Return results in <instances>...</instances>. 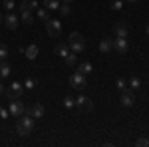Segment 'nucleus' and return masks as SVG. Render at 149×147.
Wrapping results in <instances>:
<instances>
[{"label": "nucleus", "mask_w": 149, "mask_h": 147, "mask_svg": "<svg viewBox=\"0 0 149 147\" xmlns=\"http://www.w3.org/2000/svg\"><path fill=\"white\" fill-rule=\"evenodd\" d=\"M121 105H123V107H133V105H135L133 90H123L121 91Z\"/></svg>", "instance_id": "obj_9"}, {"label": "nucleus", "mask_w": 149, "mask_h": 147, "mask_svg": "<svg viewBox=\"0 0 149 147\" xmlns=\"http://www.w3.org/2000/svg\"><path fill=\"white\" fill-rule=\"evenodd\" d=\"M127 38H115L113 40V50L117 52V54H125L127 52Z\"/></svg>", "instance_id": "obj_12"}, {"label": "nucleus", "mask_w": 149, "mask_h": 147, "mask_svg": "<svg viewBox=\"0 0 149 147\" xmlns=\"http://www.w3.org/2000/svg\"><path fill=\"white\" fill-rule=\"evenodd\" d=\"M115 88H117L119 91L127 90V79H125V78H117V82H115Z\"/></svg>", "instance_id": "obj_24"}, {"label": "nucleus", "mask_w": 149, "mask_h": 147, "mask_svg": "<svg viewBox=\"0 0 149 147\" xmlns=\"http://www.w3.org/2000/svg\"><path fill=\"white\" fill-rule=\"evenodd\" d=\"M32 131H34V117L28 115V113H22L20 119H18V123H16V133L26 137V135H30Z\"/></svg>", "instance_id": "obj_1"}, {"label": "nucleus", "mask_w": 149, "mask_h": 147, "mask_svg": "<svg viewBox=\"0 0 149 147\" xmlns=\"http://www.w3.org/2000/svg\"><path fill=\"white\" fill-rule=\"evenodd\" d=\"M4 24H6V28H8V30H16V28H18V24H20V20H18V16H16L14 12H8V14L4 16Z\"/></svg>", "instance_id": "obj_10"}, {"label": "nucleus", "mask_w": 149, "mask_h": 147, "mask_svg": "<svg viewBox=\"0 0 149 147\" xmlns=\"http://www.w3.org/2000/svg\"><path fill=\"white\" fill-rule=\"evenodd\" d=\"M36 86H38V79L36 78H28L24 82V90H34Z\"/></svg>", "instance_id": "obj_23"}, {"label": "nucleus", "mask_w": 149, "mask_h": 147, "mask_svg": "<svg viewBox=\"0 0 149 147\" xmlns=\"http://www.w3.org/2000/svg\"><path fill=\"white\" fill-rule=\"evenodd\" d=\"M64 62H66V66H68V68H74V66H78V56H76L74 52H70L68 56L64 58Z\"/></svg>", "instance_id": "obj_19"}, {"label": "nucleus", "mask_w": 149, "mask_h": 147, "mask_svg": "<svg viewBox=\"0 0 149 147\" xmlns=\"http://www.w3.org/2000/svg\"><path fill=\"white\" fill-rule=\"evenodd\" d=\"M2 22H4V18H2V14H0V24H2Z\"/></svg>", "instance_id": "obj_36"}, {"label": "nucleus", "mask_w": 149, "mask_h": 147, "mask_svg": "<svg viewBox=\"0 0 149 147\" xmlns=\"http://www.w3.org/2000/svg\"><path fill=\"white\" fill-rule=\"evenodd\" d=\"M8 100H20L24 95V84L20 82H12L10 86H6V93H4Z\"/></svg>", "instance_id": "obj_3"}, {"label": "nucleus", "mask_w": 149, "mask_h": 147, "mask_svg": "<svg viewBox=\"0 0 149 147\" xmlns=\"http://www.w3.org/2000/svg\"><path fill=\"white\" fill-rule=\"evenodd\" d=\"M111 50H113V40L107 38V36L102 38V42H100V52H102V54H109Z\"/></svg>", "instance_id": "obj_13"}, {"label": "nucleus", "mask_w": 149, "mask_h": 147, "mask_svg": "<svg viewBox=\"0 0 149 147\" xmlns=\"http://www.w3.org/2000/svg\"><path fill=\"white\" fill-rule=\"evenodd\" d=\"M127 2H131V4H135V2H139V0H127Z\"/></svg>", "instance_id": "obj_35"}, {"label": "nucleus", "mask_w": 149, "mask_h": 147, "mask_svg": "<svg viewBox=\"0 0 149 147\" xmlns=\"http://www.w3.org/2000/svg\"><path fill=\"white\" fill-rule=\"evenodd\" d=\"M60 0H44V8H48V10H58L60 8Z\"/></svg>", "instance_id": "obj_21"}, {"label": "nucleus", "mask_w": 149, "mask_h": 147, "mask_svg": "<svg viewBox=\"0 0 149 147\" xmlns=\"http://www.w3.org/2000/svg\"><path fill=\"white\" fill-rule=\"evenodd\" d=\"M76 107H80L84 111H92L93 109V102L90 98H86V95H78L76 98Z\"/></svg>", "instance_id": "obj_8"}, {"label": "nucleus", "mask_w": 149, "mask_h": 147, "mask_svg": "<svg viewBox=\"0 0 149 147\" xmlns=\"http://www.w3.org/2000/svg\"><path fill=\"white\" fill-rule=\"evenodd\" d=\"M113 32H115V38H127V34H129L127 22H117L113 26Z\"/></svg>", "instance_id": "obj_11"}, {"label": "nucleus", "mask_w": 149, "mask_h": 147, "mask_svg": "<svg viewBox=\"0 0 149 147\" xmlns=\"http://www.w3.org/2000/svg\"><path fill=\"white\" fill-rule=\"evenodd\" d=\"M123 8V0H113L111 2V10H121Z\"/></svg>", "instance_id": "obj_30"}, {"label": "nucleus", "mask_w": 149, "mask_h": 147, "mask_svg": "<svg viewBox=\"0 0 149 147\" xmlns=\"http://www.w3.org/2000/svg\"><path fill=\"white\" fill-rule=\"evenodd\" d=\"M24 103L20 102V100H10V105H8V111H10V115H14V117H20L24 113Z\"/></svg>", "instance_id": "obj_7"}, {"label": "nucleus", "mask_w": 149, "mask_h": 147, "mask_svg": "<svg viewBox=\"0 0 149 147\" xmlns=\"http://www.w3.org/2000/svg\"><path fill=\"white\" fill-rule=\"evenodd\" d=\"M8 58V48L6 44H0V60H6Z\"/></svg>", "instance_id": "obj_29"}, {"label": "nucleus", "mask_w": 149, "mask_h": 147, "mask_svg": "<svg viewBox=\"0 0 149 147\" xmlns=\"http://www.w3.org/2000/svg\"><path fill=\"white\" fill-rule=\"evenodd\" d=\"M62 2H66V4H72V2H74V0H62Z\"/></svg>", "instance_id": "obj_34"}, {"label": "nucleus", "mask_w": 149, "mask_h": 147, "mask_svg": "<svg viewBox=\"0 0 149 147\" xmlns=\"http://www.w3.org/2000/svg\"><path fill=\"white\" fill-rule=\"evenodd\" d=\"M22 22L28 24V26H32V24H34V16H32V12H30V10L22 12Z\"/></svg>", "instance_id": "obj_22"}, {"label": "nucleus", "mask_w": 149, "mask_h": 147, "mask_svg": "<svg viewBox=\"0 0 149 147\" xmlns=\"http://www.w3.org/2000/svg\"><path fill=\"white\" fill-rule=\"evenodd\" d=\"M70 86H72L74 90H78V91L86 90V88H88V78H86L84 74H80V72H76V74L70 76Z\"/></svg>", "instance_id": "obj_4"}, {"label": "nucleus", "mask_w": 149, "mask_h": 147, "mask_svg": "<svg viewBox=\"0 0 149 147\" xmlns=\"http://www.w3.org/2000/svg\"><path fill=\"white\" fill-rule=\"evenodd\" d=\"M135 145H137V147H149V139H145V137H139L137 141H135Z\"/></svg>", "instance_id": "obj_31"}, {"label": "nucleus", "mask_w": 149, "mask_h": 147, "mask_svg": "<svg viewBox=\"0 0 149 147\" xmlns=\"http://www.w3.org/2000/svg\"><path fill=\"white\" fill-rule=\"evenodd\" d=\"M147 36H149V24H147Z\"/></svg>", "instance_id": "obj_37"}, {"label": "nucleus", "mask_w": 149, "mask_h": 147, "mask_svg": "<svg viewBox=\"0 0 149 147\" xmlns=\"http://www.w3.org/2000/svg\"><path fill=\"white\" fill-rule=\"evenodd\" d=\"M68 46L74 54H81L86 50V38L80 34V32H72L68 38Z\"/></svg>", "instance_id": "obj_2"}, {"label": "nucleus", "mask_w": 149, "mask_h": 147, "mask_svg": "<svg viewBox=\"0 0 149 147\" xmlns=\"http://www.w3.org/2000/svg\"><path fill=\"white\" fill-rule=\"evenodd\" d=\"M76 105V100L72 98V95H64V107H68V109H72Z\"/></svg>", "instance_id": "obj_25"}, {"label": "nucleus", "mask_w": 149, "mask_h": 147, "mask_svg": "<svg viewBox=\"0 0 149 147\" xmlns=\"http://www.w3.org/2000/svg\"><path fill=\"white\" fill-rule=\"evenodd\" d=\"M78 72L84 74V76H88V74H92V72H93V68H92V64H90V62H81L80 66H78Z\"/></svg>", "instance_id": "obj_20"}, {"label": "nucleus", "mask_w": 149, "mask_h": 147, "mask_svg": "<svg viewBox=\"0 0 149 147\" xmlns=\"http://www.w3.org/2000/svg\"><path fill=\"white\" fill-rule=\"evenodd\" d=\"M48 12H50L48 8H38V18L46 22V20H48Z\"/></svg>", "instance_id": "obj_28"}, {"label": "nucleus", "mask_w": 149, "mask_h": 147, "mask_svg": "<svg viewBox=\"0 0 149 147\" xmlns=\"http://www.w3.org/2000/svg\"><path fill=\"white\" fill-rule=\"evenodd\" d=\"M58 12L62 14V16H70V6L64 2V4H60V8H58Z\"/></svg>", "instance_id": "obj_27"}, {"label": "nucleus", "mask_w": 149, "mask_h": 147, "mask_svg": "<svg viewBox=\"0 0 149 147\" xmlns=\"http://www.w3.org/2000/svg\"><path fill=\"white\" fill-rule=\"evenodd\" d=\"M70 52H72V50H70L68 42H58V44H56V54H58L60 58H66Z\"/></svg>", "instance_id": "obj_14"}, {"label": "nucleus", "mask_w": 149, "mask_h": 147, "mask_svg": "<svg viewBox=\"0 0 149 147\" xmlns=\"http://www.w3.org/2000/svg\"><path fill=\"white\" fill-rule=\"evenodd\" d=\"M10 74H12V68H10V64H8L6 60H0V79L8 78Z\"/></svg>", "instance_id": "obj_15"}, {"label": "nucleus", "mask_w": 149, "mask_h": 147, "mask_svg": "<svg viewBox=\"0 0 149 147\" xmlns=\"http://www.w3.org/2000/svg\"><path fill=\"white\" fill-rule=\"evenodd\" d=\"M127 86H129V90H141V86H143V82H141V78H139V76H131V78H129V84H127Z\"/></svg>", "instance_id": "obj_17"}, {"label": "nucleus", "mask_w": 149, "mask_h": 147, "mask_svg": "<svg viewBox=\"0 0 149 147\" xmlns=\"http://www.w3.org/2000/svg\"><path fill=\"white\" fill-rule=\"evenodd\" d=\"M46 32L50 38H60L62 36V22L54 20V18H48L46 20Z\"/></svg>", "instance_id": "obj_5"}, {"label": "nucleus", "mask_w": 149, "mask_h": 147, "mask_svg": "<svg viewBox=\"0 0 149 147\" xmlns=\"http://www.w3.org/2000/svg\"><path fill=\"white\" fill-rule=\"evenodd\" d=\"M4 93H6V86L0 82V95H4Z\"/></svg>", "instance_id": "obj_33"}, {"label": "nucleus", "mask_w": 149, "mask_h": 147, "mask_svg": "<svg viewBox=\"0 0 149 147\" xmlns=\"http://www.w3.org/2000/svg\"><path fill=\"white\" fill-rule=\"evenodd\" d=\"M8 115H10V111H8V109H4V107H0V117H2V119H6Z\"/></svg>", "instance_id": "obj_32"}, {"label": "nucleus", "mask_w": 149, "mask_h": 147, "mask_svg": "<svg viewBox=\"0 0 149 147\" xmlns=\"http://www.w3.org/2000/svg\"><path fill=\"white\" fill-rule=\"evenodd\" d=\"M24 113H28V115H32L34 119H42V117L46 115V107H44L42 103L38 102V103H34L32 107H28V109H24Z\"/></svg>", "instance_id": "obj_6"}, {"label": "nucleus", "mask_w": 149, "mask_h": 147, "mask_svg": "<svg viewBox=\"0 0 149 147\" xmlns=\"http://www.w3.org/2000/svg\"><path fill=\"white\" fill-rule=\"evenodd\" d=\"M18 8H20V12H26V10L32 12L34 8H38V2H36V0H22Z\"/></svg>", "instance_id": "obj_16"}, {"label": "nucleus", "mask_w": 149, "mask_h": 147, "mask_svg": "<svg viewBox=\"0 0 149 147\" xmlns=\"http://www.w3.org/2000/svg\"><path fill=\"white\" fill-rule=\"evenodd\" d=\"M24 56L28 58V60H36V58H38V46H36V44H30L28 48H26Z\"/></svg>", "instance_id": "obj_18"}, {"label": "nucleus", "mask_w": 149, "mask_h": 147, "mask_svg": "<svg viewBox=\"0 0 149 147\" xmlns=\"http://www.w3.org/2000/svg\"><path fill=\"white\" fill-rule=\"evenodd\" d=\"M2 6L6 8L8 12H12L14 8H16V4H14V0H2Z\"/></svg>", "instance_id": "obj_26"}]
</instances>
